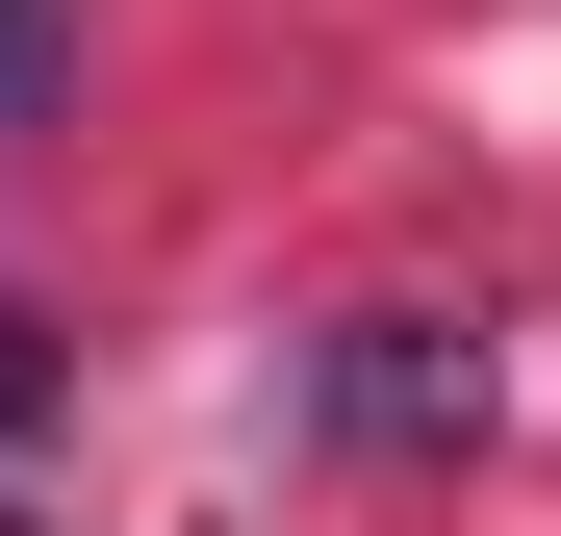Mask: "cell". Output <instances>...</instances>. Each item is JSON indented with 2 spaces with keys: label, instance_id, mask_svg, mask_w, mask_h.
<instances>
[{
  "label": "cell",
  "instance_id": "obj_1",
  "mask_svg": "<svg viewBox=\"0 0 561 536\" xmlns=\"http://www.w3.org/2000/svg\"><path fill=\"white\" fill-rule=\"evenodd\" d=\"M307 409L357 434V460H459V434H485V409H511V357H485V332H459V307H357V332L307 357Z\"/></svg>",
  "mask_w": 561,
  "mask_h": 536
}]
</instances>
